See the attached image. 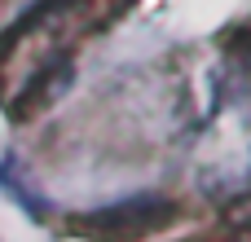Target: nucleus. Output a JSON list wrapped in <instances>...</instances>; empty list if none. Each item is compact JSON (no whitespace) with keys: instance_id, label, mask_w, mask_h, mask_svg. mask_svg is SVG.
Wrapping results in <instances>:
<instances>
[{"instance_id":"1","label":"nucleus","mask_w":251,"mask_h":242,"mask_svg":"<svg viewBox=\"0 0 251 242\" xmlns=\"http://www.w3.org/2000/svg\"><path fill=\"white\" fill-rule=\"evenodd\" d=\"M168 220V203L159 198H132V203H110L93 216H79L75 229L79 234H93L97 242H132L146 238L150 229H159Z\"/></svg>"},{"instance_id":"2","label":"nucleus","mask_w":251,"mask_h":242,"mask_svg":"<svg viewBox=\"0 0 251 242\" xmlns=\"http://www.w3.org/2000/svg\"><path fill=\"white\" fill-rule=\"evenodd\" d=\"M0 185H4L9 194H18V198L26 203V212H31V216H44V203L31 194V185H26L22 176H13V159H4V163H0Z\"/></svg>"}]
</instances>
